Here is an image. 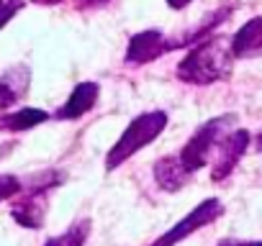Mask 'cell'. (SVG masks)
<instances>
[{
  "instance_id": "obj_1",
  "label": "cell",
  "mask_w": 262,
  "mask_h": 246,
  "mask_svg": "<svg viewBox=\"0 0 262 246\" xmlns=\"http://www.w3.org/2000/svg\"><path fill=\"white\" fill-rule=\"evenodd\" d=\"M234 69V54L231 41L221 36H206L185 54V59L178 64V77L188 85H213L219 80H226Z\"/></svg>"
},
{
  "instance_id": "obj_2",
  "label": "cell",
  "mask_w": 262,
  "mask_h": 246,
  "mask_svg": "<svg viewBox=\"0 0 262 246\" xmlns=\"http://www.w3.org/2000/svg\"><path fill=\"white\" fill-rule=\"evenodd\" d=\"M165 129H167V113L165 110H149V113L137 115L123 129V134L118 136V141L113 144V149L108 152L105 169L113 172L116 167H121L123 162H128L137 152H142L144 146H149Z\"/></svg>"
},
{
  "instance_id": "obj_3",
  "label": "cell",
  "mask_w": 262,
  "mask_h": 246,
  "mask_svg": "<svg viewBox=\"0 0 262 246\" xmlns=\"http://www.w3.org/2000/svg\"><path fill=\"white\" fill-rule=\"evenodd\" d=\"M64 180V175L59 172H47L41 177L34 180V185H24L21 187V198L13 200L11 215L18 226L24 228H41L44 215H47V203H49V192Z\"/></svg>"
},
{
  "instance_id": "obj_4",
  "label": "cell",
  "mask_w": 262,
  "mask_h": 246,
  "mask_svg": "<svg viewBox=\"0 0 262 246\" xmlns=\"http://www.w3.org/2000/svg\"><path fill=\"white\" fill-rule=\"evenodd\" d=\"M234 120H236V115H234V113H226V115H219V118H211V120L201 123V126L195 129V134L188 139V144H185L183 152L178 154L180 162H183V167H185L190 175L198 172V169L206 164V159L211 157V152H216L219 139L226 134V129L231 126Z\"/></svg>"
},
{
  "instance_id": "obj_5",
  "label": "cell",
  "mask_w": 262,
  "mask_h": 246,
  "mask_svg": "<svg viewBox=\"0 0 262 246\" xmlns=\"http://www.w3.org/2000/svg\"><path fill=\"white\" fill-rule=\"evenodd\" d=\"M221 215H224V205H221V200L208 198V200L198 203V205H195L183 220H178L167 233H162L157 241H152V246H175L178 241L193 236V233L201 231L203 226H211V223H213L216 218H221Z\"/></svg>"
},
{
  "instance_id": "obj_6",
  "label": "cell",
  "mask_w": 262,
  "mask_h": 246,
  "mask_svg": "<svg viewBox=\"0 0 262 246\" xmlns=\"http://www.w3.org/2000/svg\"><path fill=\"white\" fill-rule=\"evenodd\" d=\"M249 144H252V134L247 129H236L231 134H224L216 144V162L211 167V180L224 182L234 172V167L239 164V159L249 149Z\"/></svg>"
},
{
  "instance_id": "obj_7",
  "label": "cell",
  "mask_w": 262,
  "mask_h": 246,
  "mask_svg": "<svg viewBox=\"0 0 262 246\" xmlns=\"http://www.w3.org/2000/svg\"><path fill=\"white\" fill-rule=\"evenodd\" d=\"M167 52H172L170 39H165V34H162V31L149 29V31H142V34H134V36H131L123 62H126L128 67L149 64V62L160 59V57H162V54H167Z\"/></svg>"
},
{
  "instance_id": "obj_8",
  "label": "cell",
  "mask_w": 262,
  "mask_h": 246,
  "mask_svg": "<svg viewBox=\"0 0 262 246\" xmlns=\"http://www.w3.org/2000/svg\"><path fill=\"white\" fill-rule=\"evenodd\" d=\"M31 72L26 64H13L6 72H0V113L16 105L26 92H29Z\"/></svg>"
},
{
  "instance_id": "obj_9",
  "label": "cell",
  "mask_w": 262,
  "mask_h": 246,
  "mask_svg": "<svg viewBox=\"0 0 262 246\" xmlns=\"http://www.w3.org/2000/svg\"><path fill=\"white\" fill-rule=\"evenodd\" d=\"M98 95H100V87L98 82H77L75 90L70 92L67 103H62V108L57 110V118L59 120H75V118H82L85 113H90L98 103Z\"/></svg>"
},
{
  "instance_id": "obj_10",
  "label": "cell",
  "mask_w": 262,
  "mask_h": 246,
  "mask_svg": "<svg viewBox=\"0 0 262 246\" xmlns=\"http://www.w3.org/2000/svg\"><path fill=\"white\" fill-rule=\"evenodd\" d=\"M231 54L234 59H247L262 54V16L247 21L231 39Z\"/></svg>"
},
{
  "instance_id": "obj_11",
  "label": "cell",
  "mask_w": 262,
  "mask_h": 246,
  "mask_svg": "<svg viewBox=\"0 0 262 246\" xmlns=\"http://www.w3.org/2000/svg\"><path fill=\"white\" fill-rule=\"evenodd\" d=\"M188 177H190V172L183 167L180 157H162L155 164V180L167 192H178L188 182Z\"/></svg>"
},
{
  "instance_id": "obj_12",
  "label": "cell",
  "mask_w": 262,
  "mask_h": 246,
  "mask_svg": "<svg viewBox=\"0 0 262 246\" xmlns=\"http://www.w3.org/2000/svg\"><path fill=\"white\" fill-rule=\"evenodd\" d=\"M49 120V113L41 110V108H24L18 113H11V115H0V131H29L39 123H47Z\"/></svg>"
},
{
  "instance_id": "obj_13",
  "label": "cell",
  "mask_w": 262,
  "mask_h": 246,
  "mask_svg": "<svg viewBox=\"0 0 262 246\" xmlns=\"http://www.w3.org/2000/svg\"><path fill=\"white\" fill-rule=\"evenodd\" d=\"M88 236H90V220L82 218V220H75L64 233L52 236L44 246H82L88 241Z\"/></svg>"
},
{
  "instance_id": "obj_14",
  "label": "cell",
  "mask_w": 262,
  "mask_h": 246,
  "mask_svg": "<svg viewBox=\"0 0 262 246\" xmlns=\"http://www.w3.org/2000/svg\"><path fill=\"white\" fill-rule=\"evenodd\" d=\"M24 182L16 177V175H6V172H0V203L3 200H11L21 192Z\"/></svg>"
},
{
  "instance_id": "obj_15",
  "label": "cell",
  "mask_w": 262,
  "mask_h": 246,
  "mask_svg": "<svg viewBox=\"0 0 262 246\" xmlns=\"http://www.w3.org/2000/svg\"><path fill=\"white\" fill-rule=\"evenodd\" d=\"M24 0H0V29H6L8 26V21L18 13V11H24Z\"/></svg>"
},
{
  "instance_id": "obj_16",
  "label": "cell",
  "mask_w": 262,
  "mask_h": 246,
  "mask_svg": "<svg viewBox=\"0 0 262 246\" xmlns=\"http://www.w3.org/2000/svg\"><path fill=\"white\" fill-rule=\"evenodd\" d=\"M219 246H262V241H239V238H221Z\"/></svg>"
},
{
  "instance_id": "obj_17",
  "label": "cell",
  "mask_w": 262,
  "mask_h": 246,
  "mask_svg": "<svg viewBox=\"0 0 262 246\" xmlns=\"http://www.w3.org/2000/svg\"><path fill=\"white\" fill-rule=\"evenodd\" d=\"M105 3H111V0H77V8L90 11V8H100V6H105Z\"/></svg>"
},
{
  "instance_id": "obj_18",
  "label": "cell",
  "mask_w": 262,
  "mask_h": 246,
  "mask_svg": "<svg viewBox=\"0 0 262 246\" xmlns=\"http://www.w3.org/2000/svg\"><path fill=\"white\" fill-rule=\"evenodd\" d=\"M193 0H167V6L172 8V11H180V8H185V6H190Z\"/></svg>"
},
{
  "instance_id": "obj_19",
  "label": "cell",
  "mask_w": 262,
  "mask_h": 246,
  "mask_svg": "<svg viewBox=\"0 0 262 246\" xmlns=\"http://www.w3.org/2000/svg\"><path fill=\"white\" fill-rule=\"evenodd\" d=\"M34 3H39V6H54V3H59V0H34Z\"/></svg>"
},
{
  "instance_id": "obj_20",
  "label": "cell",
  "mask_w": 262,
  "mask_h": 246,
  "mask_svg": "<svg viewBox=\"0 0 262 246\" xmlns=\"http://www.w3.org/2000/svg\"><path fill=\"white\" fill-rule=\"evenodd\" d=\"M254 146H257V152H262V134H257V139H254Z\"/></svg>"
}]
</instances>
